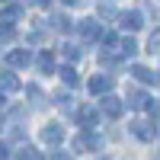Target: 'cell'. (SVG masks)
I'll return each mask as SVG.
<instances>
[{
  "instance_id": "cell-1",
  "label": "cell",
  "mask_w": 160,
  "mask_h": 160,
  "mask_svg": "<svg viewBox=\"0 0 160 160\" xmlns=\"http://www.w3.org/2000/svg\"><path fill=\"white\" fill-rule=\"evenodd\" d=\"M42 138H45L48 144H58V141L64 138V131H61V125H45V128H42Z\"/></svg>"
},
{
  "instance_id": "cell-2",
  "label": "cell",
  "mask_w": 160,
  "mask_h": 160,
  "mask_svg": "<svg viewBox=\"0 0 160 160\" xmlns=\"http://www.w3.org/2000/svg\"><path fill=\"white\" fill-rule=\"evenodd\" d=\"M29 61H32L29 51H13V55H7V64H13V68H26Z\"/></svg>"
},
{
  "instance_id": "cell-3",
  "label": "cell",
  "mask_w": 160,
  "mask_h": 160,
  "mask_svg": "<svg viewBox=\"0 0 160 160\" xmlns=\"http://www.w3.org/2000/svg\"><path fill=\"white\" fill-rule=\"evenodd\" d=\"M90 90H93V93H106V90H112V77H93V80H90Z\"/></svg>"
},
{
  "instance_id": "cell-4",
  "label": "cell",
  "mask_w": 160,
  "mask_h": 160,
  "mask_svg": "<svg viewBox=\"0 0 160 160\" xmlns=\"http://www.w3.org/2000/svg\"><path fill=\"white\" fill-rule=\"evenodd\" d=\"M102 109H106V115H109V118H115L118 112H122V102H118L115 96H106V99H102Z\"/></svg>"
},
{
  "instance_id": "cell-5",
  "label": "cell",
  "mask_w": 160,
  "mask_h": 160,
  "mask_svg": "<svg viewBox=\"0 0 160 160\" xmlns=\"http://www.w3.org/2000/svg\"><path fill=\"white\" fill-rule=\"evenodd\" d=\"M122 29H141V13H125L122 16Z\"/></svg>"
},
{
  "instance_id": "cell-6",
  "label": "cell",
  "mask_w": 160,
  "mask_h": 160,
  "mask_svg": "<svg viewBox=\"0 0 160 160\" xmlns=\"http://www.w3.org/2000/svg\"><path fill=\"white\" fill-rule=\"evenodd\" d=\"M80 32H83V38H96L99 35V22H93V19L80 22Z\"/></svg>"
},
{
  "instance_id": "cell-7",
  "label": "cell",
  "mask_w": 160,
  "mask_h": 160,
  "mask_svg": "<svg viewBox=\"0 0 160 160\" xmlns=\"http://www.w3.org/2000/svg\"><path fill=\"white\" fill-rule=\"evenodd\" d=\"M0 87H3L7 93H13V90H19V80H16V77H13V74L7 71V74H0Z\"/></svg>"
},
{
  "instance_id": "cell-8",
  "label": "cell",
  "mask_w": 160,
  "mask_h": 160,
  "mask_svg": "<svg viewBox=\"0 0 160 160\" xmlns=\"http://www.w3.org/2000/svg\"><path fill=\"white\" fill-rule=\"evenodd\" d=\"M131 74H135V77L141 80V83H157V77H154L148 68H131Z\"/></svg>"
},
{
  "instance_id": "cell-9",
  "label": "cell",
  "mask_w": 160,
  "mask_h": 160,
  "mask_svg": "<svg viewBox=\"0 0 160 160\" xmlns=\"http://www.w3.org/2000/svg\"><path fill=\"white\" fill-rule=\"evenodd\" d=\"M80 122H83V125H93V122H96V109H80Z\"/></svg>"
},
{
  "instance_id": "cell-10",
  "label": "cell",
  "mask_w": 160,
  "mask_h": 160,
  "mask_svg": "<svg viewBox=\"0 0 160 160\" xmlns=\"http://www.w3.org/2000/svg\"><path fill=\"white\" fill-rule=\"evenodd\" d=\"M38 68H42L45 74H48V71H55V58H51V51H48V55H42V61H38Z\"/></svg>"
},
{
  "instance_id": "cell-11",
  "label": "cell",
  "mask_w": 160,
  "mask_h": 160,
  "mask_svg": "<svg viewBox=\"0 0 160 160\" xmlns=\"http://www.w3.org/2000/svg\"><path fill=\"white\" fill-rule=\"evenodd\" d=\"M61 77H64V83H68V87H74V83H77V74H74V68H64V71H61Z\"/></svg>"
},
{
  "instance_id": "cell-12",
  "label": "cell",
  "mask_w": 160,
  "mask_h": 160,
  "mask_svg": "<svg viewBox=\"0 0 160 160\" xmlns=\"http://www.w3.org/2000/svg\"><path fill=\"white\" fill-rule=\"evenodd\" d=\"M64 55H68V58H80V51H77L74 45H64Z\"/></svg>"
},
{
  "instance_id": "cell-13",
  "label": "cell",
  "mask_w": 160,
  "mask_h": 160,
  "mask_svg": "<svg viewBox=\"0 0 160 160\" xmlns=\"http://www.w3.org/2000/svg\"><path fill=\"white\" fill-rule=\"evenodd\" d=\"M32 3H35V7H45V3H48V0H32Z\"/></svg>"
},
{
  "instance_id": "cell-14",
  "label": "cell",
  "mask_w": 160,
  "mask_h": 160,
  "mask_svg": "<svg viewBox=\"0 0 160 160\" xmlns=\"http://www.w3.org/2000/svg\"><path fill=\"white\" fill-rule=\"evenodd\" d=\"M61 3H68V7H74V3H80V0H61Z\"/></svg>"
},
{
  "instance_id": "cell-15",
  "label": "cell",
  "mask_w": 160,
  "mask_h": 160,
  "mask_svg": "<svg viewBox=\"0 0 160 160\" xmlns=\"http://www.w3.org/2000/svg\"><path fill=\"white\" fill-rule=\"evenodd\" d=\"M0 157H7V148H3V144H0Z\"/></svg>"
},
{
  "instance_id": "cell-16",
  "label": "cell",
  "mask_w": 160,
  "mask_h": 160,
  "mask_svg": "<svg viewBox=\"0 0 160 160\" xmlns=\"http://www.w3.org/2000/svg\"><path fill=\"white\" fill-rule=\"evenodd\" d=\"M0 109H3V93H0Z\"/></svg>"
}]
</instances>
